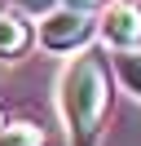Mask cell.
<instances>
[{
	"instance_id": "6da1fadb",
	"label": "cell",
	"mask_w": 141,
	"mask_h": 146,
	"mask_svg": "<svg viewBox=\"0 0 141 146\" xmlns=\"http://www.w3.org/2000/svg\"><path fill=\"white\" fill-rule=\"evenodd\" d=\"M57 106L66 119L70 146H97L106 111H110V62L97 49H84L79 58H70V66L62 71Z\"/></svg>"
},
{
	"instance_id": "7a4b0ae2",
	"label": "cell",
	"mask_w": 141,
	"mask_h": 146,
	"mask_svg": "<svg viewBox=\"0 0 141 146\" xmlns=\"http://www.w3.org/2000/svg\"><path fill=\"white\" fill-rule=\"evenodd\" d=\"M93 36H97V22L88 13H79V9H66V5H57L53 13L40 18V44L49 53H75Z\"/></svg>"
},
{
	"instance_id": "3957f363",
	"label": "cell",
	"mask_w": 141,
	"mask_h": 146,
	"mask_svg": "<svg viewBox=\"0 0 141 146\" xmlns=\"http://www.w3.org/2000/svg\"><path fill=\"white\" fill-rule=\"evenodd\" d=\"M97 31L115 53H137L141 49V0H110Z\"/></svg>"
},
{
	"instance_id": "277c9868",
	"label": "cell",
	"mask_w": 141,
	"mask_h": 146,
	"mask_svg": "<svg viewBox=\"0 0 141 146\" xmlns=\"http://www.w3.org/2000/svg\"><path fill=\"white\" fill-rule=\"evenodd\" d=\"M31 49V22L13 9H0V62H13Z\"/></svg>"
},
{
	"instance_id": "5b68a950",
	"label": "cell",
	"mask_w": 141,
	"mask_h": 146,
	"mask_svg": "<svg viewBox=\"0 0 141 146\" xmlns=\"http://www.w3.org/2000/svg\"><path fill=\"white\" fill-rule=\"evenodd\" d=\"M0 146H44V128L35 119H9L0 133Z\"/></svg>"
},
{
	"instance_id": "8992f818",
	"label": "cell",
	"mask_w": 141,
	"mask_h": 146,
	"mask_svg": "<svg viewBox=\"0 0 141 146\" xmlns=\"http://www.w3.org/2000/svg\"><path fill=\"white\" fill-rule=\"evenodd\" d=\"M115 75L141 98V49H137V53H119V58H115Z\"/></svg>"
},
{
	"instance_id": "52a82bcc",
	"label": "cell",
	"mask_w": 141,
	"mask_h": 146,
	"mask_svg": "<svg viewBox=\"0 0 141 146\" xmlns=\"http://www.w3.org/2000/svg\"><path fill=\"white\" fill-rule=\"evenodd\" d=\"M9 5H13V13H22L26 22H31V18H44V13L57 9V0H9Z\"/></svg>"
},
{
	"instance_id": "ba28073f",
	"label": "cell",
	"mask_w": 141,
	"mask_h": 146,
	"mask_svg": "<svg viewBox=\"0 0 141 146\" xmlns=\"http://www.w3.org/2000/svg\"><path fill=\"white\" fill-rule=\"evenodd\" d=\"M57 5H66V9H79V13H93V9H101V5H110V0H57Z\"/></svg>"
},
{
	"instance_id": "9c48e42d",
	"label": "cell",
	"mask_w": 141,
	"mask_h": 146,
	"mask_svg": "<svg viewBox=\"0 0 141 146\" xmlns=\"http://www.w3.org/2000/svg\"><path fill=\"white\" fill-rule=\"evenodd\" d=\"M5 124H9V119H5V111H0V133H5Z\"/></svg>"
}]
</instances>
